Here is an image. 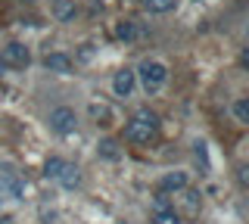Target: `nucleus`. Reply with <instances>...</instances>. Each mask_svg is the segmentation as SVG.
<instances>
[{
  "mask_svg": "<svg viewBox=\"0 0 249 224\" xmlns=\"http://www.w3.org/2000/svg\"><path fill=\"white\" fill-rule=\"evenodd\" d=\"M156 134H159V119L150 109H140L134 119L124 125V140L131 143H153Z\"/></svg>",
  "mask_w": 249,
  "mask_h": 224,
  "instance_id": "obj_1",
  "label": "nucleus"
},
{
  "mask_svg": "<svg viewBox=\"0 0 249 224\" xmlns=\"http://www.w3.org/2000/svg\"><path fill=\"white\" fill-rule=\"evenodd\" d=\"M134 75H140V81H143L146 94H150V90H159L162 84L168 81V69H165V63H159V59H143Z\"/></svg>",
  "mask_w": 249,
  "mask_h": 224,
  "instance_id": "obj_2",
  "label": "nucleus"
},
{
  "mask_svg": "<svg viewBox=\"0 0 249 224\" xmlns=\"http://www.w3.org/2000/svg\"><path fill=\"white\" fill-rule=\"evenodd\" d=\"M75 125H78V115L69 106H56L50 112V131H56V134H72Z\"/></svg>",
  "mask_w": 249,
  "mask_h": 224,
  "instance_id": "obj_3",
  "label": "nucleus"
},
{
  "mask_svg": "<svg viewBox=\"0 0 249 224\" xmlns=\"http://www.w3.org/2000/svg\"><path fill=\"white\" fill-rule=\"evenodd\" d=\"M0 59H3L6 66H16V69H25L31 63V53L25 44H6L3 53H0Z\"/></svg>",
  "mask_w": 249,
  "mask_h": 224,
  "instance_id": "obj_4",
  "label": "nucleus"
},
{
  "mask_svg": "<svg viewBox=\"0 0 249 224\" xmlns=\"http://www.w3.org/2000/svg\"><path fill=\"white\" fill-rule=\"evenodd\" d=\"M134 84H137V75L131 69H119L112 78V94L115 97H131L134 94Z\"/></svg>",
  "mask_w": 249,
  "mask_h": 224,
  "instance_id": "obj_5",
  "label": "nucleus"
},
{
  "mask_svg": "<svg viewBox=\"0 0 249 224\" xmlns=\"http://www.w3.org/2000/svg\"><path fill=\"white\" fill-rule=\"evenodd\" d=\"M0 190H3L6 196H13V199H22V196H25L22 181L16 177V172H10V168H3V172H0Z\"/></svg>",
  "mask_w": 249,
  "mask_h": 224,
  "instance_id": "obj_6",
  "label": "nucleus"
},
{
  "mask_svg": "<svg viewBox=\"0 0 249 224\" xmlns=\"http://www.w3.org/2000/svg\"><path fill=\"white\" fill-rule=\"evenodd\" d=\"M44 69L47 72H56V75H69L72 72V56H66V53H47Z\"/></svg>",
  "mask_w": 249,
  "mask_h": 224,
  "instance_id": "obj_7",
  "label": "nucleus"
},
{
  "mask_svg": "<svg viewBox=\"0 0 249 224\" xmlns=\"http://www.w3.org/2000/svg\"><path fill=\"white\" fill-rule=\"evenodd\" d=\"M171 190H187V172H168L159 181V193H171Z\"/></svg>",
  "mask_w": 249,
  "mask_h": 224,
  "instance_id": "obj_8",
  "label": "nucleus"
},
{
  "mask_svg": "<svg viewBox=\"0 0 249 224\" xmlns=\"http://www.w3.org/2000/svg\"><path fill=\"white\" fill-rule=\"evenodd\" d=\"M53 16L59 22H72L75 19V0H53Z\"/></svg>",
  "mask_w": 249,
  "mask_h": 224,
  "instance_id": "obj_9",
  "label": "nucleus"
},
{
  "mask_svg": "<svg viewBox=\"0 0 249 224\" xmlns=\"http://www.w3.org/2000/svg\"><path fill=\"white\" fill-rule=\"evenodd\" d=\"M56 181H59V184H62L66 190H75L78 184H81V172H78L75 165H66V168H62V174L56 177Z\"/></svg>",
  "mask_w": 249,
  "mask_h": 224,
  "instance_id": "obj_10",
  "label": "nucleus"
},
{
  "mask_svg": "<svg viewBox=\"0 0 249 224\" xmlns=\"http://www.w3.org/2000/svg\"><path fill=\"white\" fill-rule=\"evenodd\" d=\"M153 224H181V215H178L175 208H156Z\"/></svg>",
  "mask_w": 249,
  "mask_h": 224,
  "instance_id": "obj_11",
  "label": "nucleus"
},
{
  "mask_svg": "<svg viewBox=\"0 0 249 224\" xmlns=\"http://www.w3.org/2000/svg\"><path fill=\"white\" fill-rule=\"evenodd\" d=\"M66 165H69L66 159H59V156H50V159L44 162V174H47V177H53V181H56V177L62 174V168H66Z\"/></svg>",
  "mask_w": 249,
  "mask_h": 224,
  "instance_id": "obj_12",
  "label": "nucleus"
},
{
  "mask_svg": "<svg viewBox=\"0 0 249 224\" xmlns=\"http://www.w3.org/2000/svg\"><path fill=\"white\" fill-rule=\"evenodd\" d=\"M143 6L150 13H171L178 6V0H143Z\"/></svg>",
  "mask_w": 249,
  "mask_h": 224,
  "instance_id": "obj_13",
  "label": "nucleus"
},
{
  "mask_svg": "<svg viewBox=\"0 0 249 224\" xmlns=\"http://www.w3.org/2000/svg\"><path fill=\"white\" fill-rule=\"evenodd\" d=\"M97 153H100V156H103V159H109V162L122 156V153H119V143H115V140H100V146H97Z\"/></svg>",
  "mask_w": 249,
  "mask_h": 224,
  "instance_id": "obj_14",
  "label": "nucleus"
},
{
  "mask_svg": "<svg viewBox=\"0 0 249 224\" xmlns=\"http://www.w3.org/2000/svg\"><path fill=\"white\" fill-rule=\"evenodd\" d=\"M115 34H119L122 41H134V37H137V25H134V22H119Z\"/></svg>",
  "mask_w": 249,
  "mask_h": 224,
  "instance_id": "obj_15",
  "label": "nucleus"
},
{
  "mask_svg": "<svg viewBox=\"0 0 249 224\" xmlns=\"http://www.w3.org/2000/svg\"><path fill=\"white\" fill-rule=\"evenodd\" d=\"M231 109H233V119L237 121H249V100H237Z\"/></svg>",
  "mask_w": 249,
  "mask_h": 224,
  "instance_id": "obj_16",
  "label": "nucleus"
},
{
  "mask_svg": "<svg viewBox=\"0 0 249 224\" xmlns=\"http://www.w3.org/2000/svg\"><path fill=\"white\" fill-rule=\"evenodd\" d=\"M90 115H93V119H109V109H106V106H97V103H93V106H90Z\"/></svg>",
  "mask_w": 249,
  "mask_h": 224,
  "instance_id": "obj_17",
  "label": "nucleus"
},
{
  "mask_svg": "<svg viewBox=\"0 0 249 224\" xmlns=\"http://www.w3.org/2000/svg\"><path fill=\"white\" fill-rule=\"evenodd\" d=\"M156 208H171V203H168V193H159V196H156Z\"/></svg>",
  "mask_w": 249,
  "mask_h": 224,
  "instance_id": "obj_18",
  "label": "nucleus"
},
{
  "mask_svg": "<svg viewBox=\"0 0 249 224\" xmlns=\"http://www.w3.org/2000/svg\"><path fill=\"white\" fill-rule=\"evenodd\" d=\"M6 72V63H3V59H0V75H3Z\"/></svg>",
  "mask_w": 249,
  "mask_h": 224,
  "instance_id": "obj_19",
  "label": "nucleus"
}]
</instances>
